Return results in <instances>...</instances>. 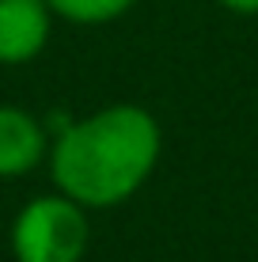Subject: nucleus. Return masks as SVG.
<instances>
[{
  "instance_id": "f03ea898",
  "label": "nucleus",
  "mask_w": 258,
  "mask_h": 262,
  "mask_svg": "<svg viewBox=\"0 0 258 262\" xmlns=\"http://www.w3.org/2000/svg\"><path fill=\"white\" fill-rule=\"evenodd\" d=\"M87 209L68 194H38L12 221L15 262H80L87 255Z\"/></svg>"
},
{
  "instance_id": "7ed1b4c3",
  "label": "nucleus",
  "mask_w": 258,
  "mask_h": 262,
  "mask_svg": "<svg viewBox=\"0 0 258 262\" xmlns=\"http://www.w3.org/2000/svg\"><path fill=\"white\" fill-rule=\"evenodd\" d=\"M53 12L46 0H0V65H27L50 42Z\"/></svg>"
},
{
  "instance_id": "20e7f679",
  "label": "nucleus",
  "mask_w": 258,
  "mask_h": 262,
  "mask_svg": "<svg viewBox=\"0 0 258 262\" xmlns=\"http://www.w3.org/2000/svg\"><path fill=\"white\" fill-rule=\"evenodd\" d=\"M50 156V129L27 106L0 103V179H23Z\"/></svg>"
},
{
  "instance_id": "423d86ee",
  "label": "nucleus",
  "mask_w": 258,
  "mask_h": 262,
  "mask_svg": "<svg viewBox=\"0 0 258 262\" xmlns=\"http://www.w3.org/2000/svg\"><path fill=\"white\" fill-rule=\"evenodd\" d=\"M228 12H239V15H258V0H220Z\"/></svg>"
},
{
  "instance_id": "39448f33",
  "label": "nucleus",
  "mask_w": 258,
  "mask_h": 262,
  "mask_svg": "<svg viewBox=\"0 0 258 262\" xmlns=\"http://www.w3.org/2000/svg\"><path fill=\"white\" fill-rule=\"evenodd\" d=\"M46 4L53 15H61L68 23L99 27V23H114L118 15H126L137 0H46Z\"/></svg>"
},
{
  "instance_id": "f257e3e1",
  "label": "nucleus",
  "mask_w": 258,
  "mask_h": 262,
  "mask_svg": "<svg viewBox=\"0 0 258 262\" xmlns=\"http://www.w3.org/2000/svg\"><path fill=\"white\" fill-rule=\"evenodd\" d=\"M163 152L156 114L137 103H110L65 122L50 141V179L84 209H114L152 179Z\"/></svg>"
}]
</instances>
